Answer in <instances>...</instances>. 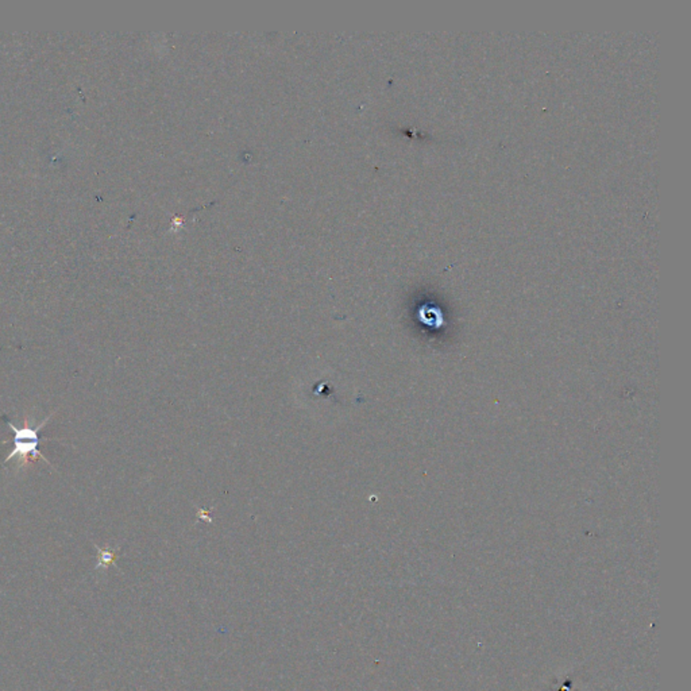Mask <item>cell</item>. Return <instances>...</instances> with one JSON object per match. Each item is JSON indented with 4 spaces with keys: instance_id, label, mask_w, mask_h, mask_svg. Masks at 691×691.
I'll use <instances>...</instances> for the list:
<instances>
[{
    "instance_id": "cell-1",
    "label": "cell",
    "mask_w": 691,
    "mask_h": 691,
    "mask_svg": "<svg viewBox=\"0 0 691 691\" xmlns=\"http://www.w3.org/2000/svg\"><path fill=\"white\" fill-rule=\"evenodd\" d=\"M54 413L55 412L51 413L44 422L39 423V426L37 427L30 426L27 416H25V423H24V426L22 427L14 426L6 416H3V420L6 422V424L14 432V438H12L14 449L7 455V458L4 459V462L1 463V466H4L6 463H8L14 458H18V467H25L31 460H35V458H41L45 463H48L53 469V466L46 459V456L42 452L39 451V449H38L39 443H41V439H39L38 433H39V431L49 423V420L52 419Z\"/></svg>"
},
{
    "instance_id": "cell-2",
    "label": "cell",
    "mask_w": 691,
    "mask_h": 691,
    "mask_svg": "<svg viewBox=\"0 0 691 691\" xmlns=\"http://www.w3.org/2000/svg\"><path fill=\"white\" fill-rule=\"evenodd\" d=\"M98 551L100 553V560H102L100 563L109 564L111 562H114V559H115V553H111V551H108V550H100V548H98Z\"/></svg>"
}]
</instances>
